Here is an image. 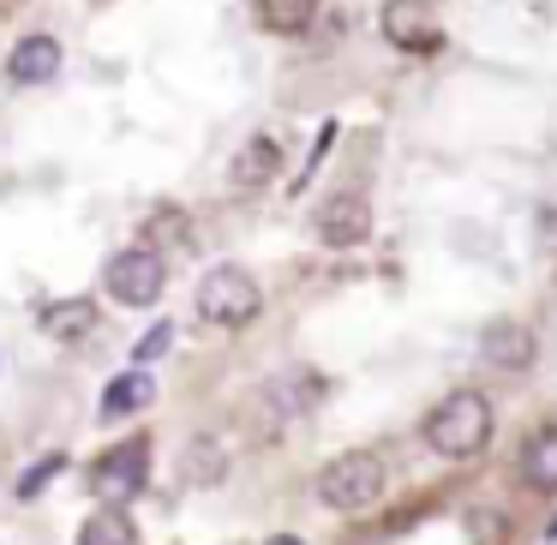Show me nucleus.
<instances>
[{
	"label": "nucleus",
	"instance_id": "obj_1",
	"mask_svg": "<svg viewBox=\"0 0 557 545\" xmlns=\"http://www.w3.org/2000/svg\"><path fill=\"white\" fill-rule=\"evenodd\" d=\"M425 444H432L437 456H449V461L480 456V449L492 444V401H485L480 389L444 396L432 413H425Z\"/></svg>",
	"mask_w": 557,
	"mask_h": 545
},
{
	"label": "nucleus",
	"instance_id": "obj_2",
	"mask_svg": "<svg viewBox=\"0 0 557 545\" xmlns=\"http://www.w3.org/2000/svg\"><path fill=\"white\" fill-rule=\"evenodd\" d=\"M377 497H384V461L372 449H348V456L324 461V473H318V504L336 509V516L372 509Z\"/></svg>",
	"mask_w": 557,
	"mask_h": 545
},
{
	"label": "nucleus",
	"instance_id": "obj_3",
	"mask_svg": "<svg viewBox=\"0 0 557 545\" xmlns=\"http://www.w3.org/2000/svg\"><path fill=\"white\" fill-rule=\"evenodd\" d=\"M258 312H264V294H258V282L246 276V270H234V264H216L205 282H198V318H205V324L246 330Z\"/></svg>",
	"mask_w": 557,
	"mask_h": 545
},
{
	"label": "nucleus",
	"instance_id": "obj_4",
	"mask_svg": "<svg viewBox=\"0 0 557 545\" xmlns=\"http://www.w3.org/2000/svg\"><path fill=\"white\" fill-rule=\"evenodd\" d=\"M150 485V444L145 437H133V444H114L97 456V468H90V492H97V504H133V497H145Z\"/></svg>",
	"mask_w": 557,
	"mask_h": 545
},
{
	"label": "nucleus",
	"instance_id": "obj_5",
	"mask_svg": "<svg viewBox=\"0 0 557 545\" xmlns=\"http://www.w3.org/2000/svg\"><path fill=\"white\" fill-rule=\"evenodd\" d=\"M162 282H169V264H162L150 246L114 252L109 270H102V288H109L121 306H157V300H162Z\"/></svg>",
	"mask_w": 557,
	"mask_h": 545
},
{
	"label": "nucleus",
	"instance_id": "obj_6",
	"mask_svg": "<svg viewBox=\"0 0 557 545\" xmlns=\"http://www.w3.org/2000/svg\"><path fill=\"white\" fill-rule=\"evenodd\" d=\"M377 30H384L396 49H437V13L432 0H384V13H377Z\"/></svg>",
	"mask_w": 557,
	"mask_h": 545
},
{
	"label": "nucleus",
	"instance_id": "obj_7",
	"mask_svg": "<svg viewBox=\"0 0 557 545\" xmlns=\"http://www.w3.org/2000/svg\"><path fill=\"white\" fill-rule=\"evenodd\" d=\"M372 234V205L360 193H336L318 205V240L324 246H360Z\"/></svg>",
	"mask_w": 557,
	"mask_h": 545
},
{
	"label": "nucleus",
	"instance_id": "obj_8",
	"mask_svg": "<svg viewBox=\"0 0 557 545\" xmlns=\"http://www.w3.org/2000/svg\"><path fill=\"white\" fill-rule=\"evenodd\" d=\"M480 354L492 366H504V372H528L533 366V330L516 324V318H497V324L480 330Z\"/></svg>",
	"mask_w": 557,
	"mask_h": 545
},
{
	"label": "nucleus",
	"instance_id": "obj_9",
	"mask_svg": "<svg viewBox=\"0 0 557 545\" xmlns=\"http://www.w3.org/2000/svg\"><path fill=\"white\" fill-rule=\"evenodd\" d=\"M7 73H13V85H49V78L61 73V42L54 37H25L13 49V61H7Z\"/></svg>",
	"mask_w": 557,
	"mask_h": 545
},
{
	"label": "nucleus",
	"instance_id": "obj_10",
	"mask_svg": "<svg viewBox=\"0 0 557 545\" xmlns=\"http://www.w3.org/2000/svg\"><path fill=\"white\" fill-rule=\"evenodd\" d=\"M157 401V377L145 372V366H133V372H121L109 389H102V420H126V413H138V408H150Z\"/></svg>",
	"mask_w": 557,
	"mask_h": 545
},
{
	"label": "nucleus",
	"instance_id": "obj_11",
	"mask_svg": "<svg viewBox=\"0 0 557 545\" xmlns=\"http://www.w3.org/2000/svg\"><path fill=\"white\" fill-rule=\"evenodd\" d=\"M276 169H282V145H276L270 133H258V138H246V150L234 157V174H228V181L240 186V193H252V186L276 181Z\"/></svg>",
	"mask_w": 557,
	"mask_h": 545
},
{
	"label": "nucleus",
	"instance_id": "obj_12",
	"mask_svg": "<svg viewBox=\"0 0 557 545\" xmlns=\"http://www.w3.org/2000/svg\"><path fill=\"white\" fill-rule=\"evenodd\" d=\"M90 324H97V306L78 294V300H54L42 306V330H49L54 342H73V336H90Z\"/></svg>",
	"mask_w": 557,
	"mask_h": 545
},
{
	"label": "nucleus",
	"instance_id": "obj_13",
	"mask_svg": "<svg viewBox=\"0 0 557 545\" xmlns=\"http://www.w3.org/2000/svg\"><path fill=\"white\" fill-rule=\"evenodd\" d=\"M318 18V0H258V25L276 30V37H300Z\"/></svg>",
	"mask_w": 557,
	"mask_h": 545
},
{
	"label": "nucleus",
	"instance_id": "obj_14",
	"mask_svg": "<svg viewBox=\"0 0 557 545\" xmlns=\"http://www.w3.org/2000/svg\"><path fill=\"white\" fill-rule=\"evenodd\" d=\"M78 545H138V533H133V521H126L114 504H102L97 516L78 528Z\"/></svg>",
	"mask_w": 557,
	"mask_h": 545
},
{
	"label": "nucleus",
	"instance_id": "obj_15",
	"mask_svg": "<svg viewBox=\"0 0 557 545\" xmlns=\"http://www.w3.org/2000/svg\"><path fill=\"white\" fill-rule=\"evenodd\" d=\"M521 473L545 492H557V432H540L528 449H521Z\"/></svg>",
	"mask_w": 557,
	"mask_h": 545
},
{
	"label": "nucleus",
	"instance_id": "obj_16",
	"mask_svg": "<svg viewBox=\"0 0 557 545\" xmlns=\"http://www.w3.org/2000/svg\"><path fill=\"white\" fill-rule=\"evenodd\" d=\"M61 468H66V456H42L37 468H25V473H18V497H25V504H30V497H37L42 485H49L54 473H61Z\"/></svg>",
	"mask_w": 557,
	"mask_h": 545
},
{
	"label": "nucleus",
	"instance_id": "obj_17",
	"mask_svg": "<svg viewBox=\"0 0 557 545\" xmlns=\"http://www.w3.org/2000/svg\"><path fill=\"white\" fill-rule=\"evenodd\" d=\"M169 348H174V324H157L145 342H138V354H133V360H138V366H150V360H162Z\"/></svg>",
	"mask_w": 557,
	"mask_h": 545
}]
</instances>
